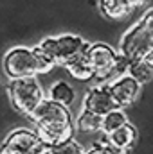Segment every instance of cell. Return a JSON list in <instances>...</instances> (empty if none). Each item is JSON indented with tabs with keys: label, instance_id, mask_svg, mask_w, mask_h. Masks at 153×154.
<instances>
[{
	"label": "cell",
	"instance_id": "6da1fadb",
	"mask_svg": "<svg viewBox=\"0 0 153 154\" xmlns=\"http://www.w3.org/2000/svg\"><path fill=\"white\" fill-rule=\"evenodd\" d=\"M36 127V133L41 140H45L49 145H56L60 142H65L72 138L74 134V122L69 106H63L60 102L50 100L49 97L38 106V109L29 116Z\"/></svg>",
	"mask_w": 153,
	"mask_h": 154
},
{
	"label": "cell",
	"instance_id": "7a4b0ae2",
	"mask_svg": "<svg viewBox=\"0 0 153 154\" xmlns=\"http://www.w3.org/2000/svg\"><path fill=\"white\" fill-rule=\"evenodd\" d=\"M4 72L9 79H22V77H36L38 74H45L54 68L47 57L40 52L38 47H15L9 48L4 56Z\"/></svg>",
	"mask_w": 153,
	"mask_h": 154
},
{
	"label": "cell",
	"instance_id": "3957f363",
	"mask_svg": "<svg viewBox=\"0 0 153 154\" xmlns=\"http://www.w3.org/2000/svg\"><path fill=\"white\" fill-rule=\"evenodd\" d=\"M153 50V7L144 13V16L124 32L119 45V52L128 59H144Z\"/></svg>",
	"mask_w": 153,
	"mask_h": 154
},
{
	"label": "cell",
	"instance_id": "277c9868",
	"mask_svg": "<svg viewBox=\"0 0 153 154\" xmlns=\"http://www.w3.org/2000/svg\"><path fill=\"white\" fill-rule=\"evenodd\" d=\"M7 95L11 106L25 116H31L38 106L47 99L45 91L36 77H22V79H9Z\"/></svg>",
	"mask_w": 153,
	"mask_h": 154
},
{
	"label": "cell",
	"instance_id": "5b68a950",
	"mask_svg": "<svg viewBox=\"0 0 153 154\" xmlns=\"http://www.w3.org/2000/svg\"><path fill=\"white\" fill-rule=\"evenodd\" d=\"M36 47L52 66H65L70 59L86 52L88 43L76 34H61V36H49L43 41H40V45Z\"/></svg>",
	"mask_w": 153,
	"mask_h": 154
},
{
	"label": "cell",
	"instance_id": "8992f818",
	"mask_svg": "<svg viewBox=\"0 0 153 154\" xmlns=\"http://www.w3.org/2000/svg\"><path fill=\"white\" fill-rule=\"evenodd\" d=\"M50 147L36 131L15 129L5 136L0 154H50Z\"/></svg>",
	"mask_w": 153,
	"mask_h": 154
},
{
	"label": "cell",
	"instance_id": "52a82bcc",
	"mask_svg": "<svg viewBox=\"0 0 153 154\" xmlns=\"http://www.w3.org/2000/svg\"><path fill=\"white\" fill-rule=\"evenodd\" d=\"M85 54H86V57H88L94 72H96L94 79L99 84H105L106 75L114 68V65L117 63V59H119L121 54L115 52L114 48L110 45H106V43H92V45H88V48H86Z\"/></svg>",
	"mask_w": 153,
	"mask_h": 154
},
{
	"label": "cell",
	"instance_id": "ba28073f",
	"mask_svg": "<svg viewBox=\"0 0 153 154\" xmlns=\"http://www.w3.org/2000/svg\"><path fill=\"white\" fill-rule=\"evenodd\" d=\"M83 109L99 116H105L106 113L117 109V104L110 93V84H97L90 88L83 97Z\"/></svg>",
	"mask_w": 153,
	"mask_h": 154
},
{
	"label": "cell",
	"instance_id": "9c48e42d",
	"mask_svg": "<svg viewBox=\"0 0 153 154\" xmlns=\"http://www.w3.org/2000/svg\"><path fill=\"white\" fill-rule=\"evenodd\" d=\"M141 88H142V84L137 79H133L130 74H126V75H122L121 79H117L110 84V93L114 97L117 108L124 109L139 99Z\"/></svg>",
	"mask_w": 153,
	"mask_h": 154
},
{
	"label": "cell",
	"instance_id": "30bf717a",
	"mask_svg": "<svg viewBox=\"0 0 153 154\" xmlns=\"http://www.w3.org/2000/svg\"><path fill=\"white\" fill-rule=\"evenodd\" d=\"M105 138H106V142L112 147H115L117 151L128 154L132 151V147L135 145V142H137V129L132 124H124L117 131L110 133V134H105Z\"/></svg>",
	"mask_w": 153,
	"mask_h": 154
},
{
	"label": "cell",
	"instance_id": "8fae6325",
	"mask_svg": "<svg viewBox=\"0 0 153 154\" xmlns=\"http://www.w3.org/2000/svg\"><path fill=\"white\" fill-rule=\"evenodd\" d=\"M97 7L105 18L117 22V20H124L126 16H130L135 5L132 0H97Z\"/></svg>",
	"mask_w": 153,
	"mask_h": 154
},
{
	"label": "cell",
	"instance_id": "7c38bea8",
	"mask_svg": "<svg viewBox=\"0 0 153 154\" xmlns=\"http://www.w3.org/2000/svg\"><path fill=\"white\" fill-rule=\"evenodd\" d=\"M65 70L77 81H92L96 77V72H94V68H92V65H90L85 52L76 56L74 59H70L65 65Z\"/></svg>",
	"mask_w": 153,
	"mask_h": 154
},
{
	"label": "cell",
	"instance_id": "4fadbf2b",
	"mask_svg": "<svg viewBox=\"0 0 153 154\" xmlns=\"http://www.w3.org/2000/svg\"><path fill=\"white\" fill-rule=\"evenodd\" d=\"M49 99L54 102H60L63 106H70L76 100V91L67 81H58L49 90Z\"/></svg>",
	"mask_w": 153,
	"mask_h": 154
},
{
	"label": "cell",
	"instance_id": "5bb4252c",
	"mask_svg": "<svg viewBox=\"0 0 153 154\" xmlns=\"http://www.w3.org/2000/svg\"><path fill=\"white\" fill-rule=\"evenodd\" d=\"M76 129L81 131V133H88V134L101 133L103 131V116L83 109L76 120Z\"/></svg>",
	"mask_w": 153,
	"mask_h": 154
},
{
	"label": "cell",
	"instance_id": "9a60e30c",
	"mask_svg": "<svg viewBox=\"0 0 153 154\" xmlns=\"http://www.w3.org/2000/svg\"><path fill=\"white\" fill-rule=\"evenodd\" d=\"M128 74L137 79L141 84L151 81L153 77V66L146 61V59H135V61H130V66H128Z\"/></svg>",
	"mask_w": 153,
	"mask_h": 154
},
{
	"label": "cell",
	"instance_id": "2e32d148",
	"mask_svg": "<svg viewBox=\"0 0 153 154\" xmlns=\"http://www.w3.org/2000/svg\"><path fill=\"white\" fill-rule=\"evenodd\" d=\"M124 124H128V118H126L122 109L117 108V109H114V111H110V113H106L103 116V131H101V134H110V133L117 131L119 127H122Z\"/></svg>",
	"mask_w": 153,
	"mask_h": 154
},
{
	"label": "cell",
	"instance_id": "e0dca14e",
	"mask_svg": "<svg viewBox=\"0 0 153 154\" xmlns=\"http://www.w3.org/2000/svg\"><path fill=\"white\" fill-rule=\"evenodd\" d=\"M50 154H86V151L77 143L74 138H69L65 142H60L50 147Z\"/></svg>",
	"mask_w": 153,
	"mask_h": 154
},
{
	"label": "cell",
	"instance_id": "ac0fdd59",
	"mask_svg": "<svg viewBox=\"0 0 153 154\" xmlns=\"http://www.w3.org/2000/svg\"><path fill=\"white\" fill-rule=\"evenodd\" d=\"M86 154H126V152H121V151H117L115 147H112V145L106 142L105 134H103V138H101L99 142H96V143L92 145V149L86 151Z\"/></svg>",
	"mask_w": 153,
	"mask_h": 154
},
{
	"label": "cell",
	"instance_id": "d6986e66",
	"mask_svg": "<svg viewBox=\"0 0 153 154\" xmlns=\"http://www.w3.org/2000/svg\"><path fill=\"white\" fill-rule=\"evenodd\" d=\"M144 59H146V61H148V63H150V65L153 66V50L150 52V54H148V56H146V57H144Z\"/></svg>",
	"mask_w": 153,
	"mask_h": 154
},
{
	"label": "cell",
	"instance_id": "ffe728a7",
	"mask_svg": "<svg viewBox=\"0 0 153 154\" xmlns=\"http://www.w3.org/2000/svg\"><path fill=\"white\" fill-rule=\"evenodd\" d=\"M132 2H133V5H135V7H139V5H142L146 0H132Z\"/></svg>",
	"mask_w": 153,
	"mask_h": 154
}]
</instances>
